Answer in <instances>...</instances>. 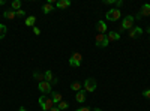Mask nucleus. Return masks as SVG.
I'll list each match as a JSON object with an SVG mask.
<instances>
[{
  "label": "nucleus",
  "mask_w": 150,
  "mask_h": 111,
  "mask_svg": "<svg viewBox=\"0 0 150 111\" xmlns=\"http://www.w3.org/2000/svg\"><path fill=\"white\" fill-rule=\"evenodd\" d=\"M93 111H102V110H101V108H95Z\"/></svg>",
  "instance_id": "obj_33"
},
{
  "label": "nucleus",
  "mask_w": 150,
  "mask_h": 111,
  "mask_svg": "<svg viewBox=\"0 0 150 111\" xmlns=\"http://www.w3.org/2000/svg\"><path fill=\"white\" fill-rule=\"evenodd\" d=\"M51 99H53V102H54V105H57V104H60L62 101V95L60 93H57V92H51Z\"/></svg>",
  "instance_id": "obj_15"
},
{
  "label": "nucleus",
  "mask_w": 150,
  "mask_h": 111,
  "mask_svg": "<svg viewBox=\"0 0 150 111\" xmlns=\"http://www.w3.org/2000/svg\"><path fill=\"white\" fill-rule=\"evenodd\" d=\"M33 78L35 80H38V81H45V78H44V72H39V71H35L33 72Z\"/></svg>",
  "instance_id": "obj_19"
},
{
  "label": "nucleus",
  "mask_w": 150,
  "mask_h": 111,
  "mask_svg": "<svg viewBox=\"0 0 150 111\" xmlns=\"http://www.w3.org/2000/svg\"><path fill=\"white\" fill-rule=\"evenodd\" d=\"M2 5H5V0H0V6H2Z\"/></svg>",
  "instance_id": "obj_32"
},
{
  "label": "nucleus",
  "mask_w": 150,
  "mask_h": 111,
  "mask_svg": "<svg viewBox=\"0 0 150 111\" xmlns=\"http://www.w3.org/2000/svg\"><path fill=\"white\" fill-rule=\"evenodd\" d=\"M107 39H108V42L119 41V39H120V33H119V32H110V33L107 35Z\"/></svg>",
  "instance_id": "obj_10"
},
{
  "label": "nucleus",
  "mask_w": 150,
  "mask_h": 111,
  "mask_svg": "<svg viewBox=\"0 0 150 111\" xmlns=\"http://www.w3.org/2000/svg\"><path fill=\"white\" fill-rule=\"evenodd\" d=\"M51 86L53 84H50V83H47V81H41L39 84H38V89H39V92L42 93V95H50L53 90H51Z\"/></svg>",
  "instance_id": "obj_7"
},
{
  "label": "nucleus",
  "mask_w": 150,
  "mask_h": 111,
  "mask_svg": "<svg viewBox=\"0 0 150 111\" xmlns=\"http://www.w3.org/2000/svg\"><path fill=\"white\" fill-rule=\"evenodd\" d=\"M56 6H57L59 9L69 8V6H71V0H57V2H56Z\"/></svg>",
  "instance_id": "obj_13"
},
{
  "label": "nucleus",
  "mask_w": 150,
  "mask_h": 111,
  "mask_svg": "<svg viewBox=\"0 0 150 111\" xmlns=\"http://www.w3.org/2000/svg\"><path fill=\"white\" fill-rule=\"evenodd\" d=\"M96 30H98V33L105 35V32H107V24H105V21H101V20H99V21L96 23Z\"/></svg>",
  "instance_id": "obj_8"
},
{
  "label": "nucleus",
  "mask_w": 150,
  "mask_h": 111,
  "mask_svg": "<svg viewBox=\"0 0 150 111\" xmlns=\"http://www.w3.org/2000/svg\"><path fill=\"white\" fill-rule=\"evenodd\" d=\"M6 32H8V29H6V26L5 24H2L0 23V41H2L5 36H6Z\"/></svg>",
  "instance_id": "obj_20"
},
{
  "label": "nucleus",
  "mask_w": 150,
  "mask_h": 111,
  "mask_svg": "<svg viewBox=\"0 0 150 111\" xmlns=\"http://www.w3.org/2000/svg\"><path fill=\"white\" fill-rule=\"evenodd\" d=\"M140 35H143V29H140V27H132L131 30H129V38H138Z\"/></svg>",
  "instance_id": "obj_9"
},
{
  "label": "nucleus",
  "mask_w": 150,
  "mask_h": 111,
  "mask_svg": "<svg viewBox=\"0 0 150 111\" xmlns=\"http://www.w3.org/2000/svg\"><path fill=\"white\" fill-rule=\"evenodd\" d=\"M147 33H150V27H149V29H147Z\"/></svg>",
  "instance_id": "obj_34"
},
{
  "label": "nucleus",
  "mask_w": 150,
  "mask_h": 111,
  "mask_svg": "<svg viewBox=\"0 0 150 111\" xmlns=\"http://www.w3.org/2000/svg\"><path fill=\"white\" fill-rule=\"evenodd\" d=\"M71 90H74V92H80V90H81V84H80L78 81H74V83L71 84Z\"/></svg>",
  "instance_id": "obj_21"
},
{
  "label": "nucleus",
  "mask_w": 150,
  "mask_h": 111,
  "mask_svg": "<svg viewBox=\"0 0 150 111\" xmlns=\"http://www.w3.org/2000/svg\"><path fill=\"white\" fill-rule=\"evenodd\" d=\"M18 111H27V108L26 107H20V110Z\"/></svg>",
  "instance_id": "obj_30"
},
{
  "label": "nucleus",
  "mask_w": 150,
  "mask_h": 111,
  "mask_svg": "<svg viewBox=\"0 0 150 111\" xmlns=\"http://www.w3.org/2000/svg\"><path fill=\"white\" fill-rule=\"evenodd\" d=\"M122 17V12H120V9H110V11H107V14H105V18L108 20V21H117L119 18Z\"/></svg>",
  "instance_id": "obj_4"
},
{
  "label": "nucleus",
  "mask_w": 150,
  "mask_h": 111,
  "mask_svg": "<svg viewBox=\"0 0 150 111\" xmlns=\"http://www.w3.org/2000/svg\"><path fill=\"white\" fill-rule=\"evenodd\" d=\"M57 108H59L60 111H63V110H66V108H69V104H68L66 101H62L60 104H57Z\"/></svg>",
  "instance_id": "obj_23"
},
{
  "label": "nucleus",
  "mask_w": 150,
  "mask_h": 111,
  "mask_svg": "<svg viewBox=\"0 0 150 111\" xmlns=\"http://www.w3.org/2000/svg\"><path fill=\"white\" fill-rule=\"evenodd\" d=\"M12 9L20 11L21 9V0H14V2H12Z\"/></svg>",
  "instance_id": "obj_22"
},
{
  "label": "nucleus",
  "mask_w": 150,
  "mask_h": 111,
  "mask_svg": "<svg viewBox=\"0 0 150 111\" xmlns=\"http://www.w3.org/2000/svg\"><path fill=\"white\" fill-rule=\"evenodd\" d=\"M33 33L35 35H41V29L39 27H33Z\"/></svg>",
  "instance_id": "obj_26"
},
{
  "label": "nucleus",
  "mask_w": 150,
  "mask_h": 111,
  "mask_svg": "<svg viewBox=\"0 0 150 111\" xmlns=\"http://www.w3.org/2000/svg\"><path fill=\"white\" fill-rule=\"evenodd\" d=\"M83 87H84L86 93H87V92H89V93L95 92V90H96V87H98L96 80H95V78H87V80L84 81V84H83Z\"/></svg>",
  "instance_id": "obj_5"
},
{
  "label": "nucleus",
  "mask_w": 150,
  "mask_h": 111,
  "mask_svg": "<svg viewBox=\"0 0 150 111\" xmlns=\"http://www.w3.org/2000/svg\"><path fill=\"white\" fill-rule=\"evenodd\" d=\"M108 44H110V42H108V39H107V35H101V33H98L96 39H95V45H96L98 48H105Z\"/></svg>",
  "instance_id": "obj_6"
},
{
  "label": "nucleus",
  "mask_w": 150,
  "mask_h": 111,
  "mask_svg": "<svg viewBox=\"0 0 150 111\" xmlns=\"http://www.w3.org/2000/svg\"><path fill=\"white\" fill-rule=\"evenodd\" d=\"M44 78H45V81H47V83L51 84V83H53V80H54L53 72H51V71H45V72H44Z\"/></svg>",
  "instance_id": "obj_17"
},
{
  "label": "nucleus",
  "mask_w": 150,
  "mask_h": 111,
  "mask_svg": "<svg viewBox=\"0 0 150 111\" xmlns=\"http://www.w3.org/2000/svg\"><path fill=\"white\" fill-rule=\"evenodd\" d=\"M143 96H144V98H147V99H150V89L144 90V92H143Z\"/></svg>",
  "instance_id": "obj_25"
},
{
  "label": "nucleus",
  "mask_w": 150,
  "mask_h": 111,
  "mask_svg": "<svg viewBox=\"0 0 150 111\" xmlns=\"http://www.w3.org/2000/svg\"><path fill=\"white\" fill-rule=\"evenodd\" d=\"M15 12H17V17H20V18H24V17H26V11H23V9L15 11Z\"/></svg>",
  "instance_id": "obj_24"
},
{
  "label": "nucleus",
  "mask_w": 150,
  "mask_h": 111,
  "mask_svg": "<svg viewBox=\"0 0 150 111\" xmlns=\"http://www.w3.org/2000/svg\"><path fill=\"white\" fill-rule=\"evenodd\" d=\"M77 111H90V108H89V107H81V108H78Z\"/></svg>",
  "instance_id": "obj_29"
},
{
  "label": "nucleus",
  "mask_w": 150,
  "mask_h": 111,
  "mask_svg": "<svg viewBox=\"0 0 150 111\" xmlns=\"http://www.w3.org/2000/svg\"><path fill=\"white\" fill-rule=\"evenodd\" d=\"M134 23H135V18L132 17V15H126L123 18V21H122V24H120V32H125V30H131L132 27H134Z\"/></svg>",
  "instance_id": "obj_2"
},
{
  "label": "nucleus",
  "mask_w": 150,
  "mask_h": 111,
  "mask_svg": "<svg viewBox=\"0 0 150 111\" xmlns=\"http://www.w3.org/2000/svg\"><path fill=\"white\" fill-rule=\"evenodd\" d=\"M140 15H141V17H149V15H150V5H149V3H146V5L141 6Z\"/></svg>",
  "instance_id": "obj_14"
},
{
  "label": "nucleus",
  "mask_w": 150,
  "mask_h": 111,
  "mask_svg": "<svg viewBox=\"0 0 150 111\" xmlns=\"http://www.w3.org/2000/svg\"><path fill=\"white\" fill-rule=\"evenodd\" d=\"M116 5H117V9H119L120 6H123V0H116Z\"/></svg>",
  "instance_id": "obj_28"
},
{
  "label": "nucleus",
  "mask_w": 150,
  "mask_h": 111,
  "mask_svg": "<svg viewBox=\"0 0 150 111\" xmlns=\"http://www.w3.org/2000/svg\"><path fill=\"white\" fill-rule=\"evenodd\" d=\"M81 60H83V56L80 54V53H72L71 54V57H69V66H72V68H80L81 66Z\"/></svg>",
  "instance_id": "obj_3"
},
{
  "label": "nucleus",
  "mask_w": 150,
  "mask_h": 111,
  "mask_svg": "<svg viewBox=\"0 0 150 111\" xmlns=\"http://www.w3.org/2000/svg\"><path fill=\"white\" fill-rule=\"evenodd\" d=\"M39 105H41V108L44 111H50V110L54 107V102L51 99V96L44 95V96H39Z\"/></svg>",
  "instance_id": "obj_1"
},
{
  "label": "nucleus",
  "mask_w": 150,
  "mask_h": 111,
  "mask_svg": "<svg viewBox=\"0 0 150 111\" xmlns=\"http://www.w3.org/2000/svg\"><path fill=\"white\" fill-rule=\"evenodd\" d=\"M50 111H60V110H59L57 107H53V108H51V110H50Z\"/></svg>",
  "instance_id": "obj_31"
},
{
  "label": "nucleus",
  "mask_w": 150,
  "mask_h": 111,
  "mask_svg": "<svg viewBox=\"0 0 150 111\" xmlns=\"http://www.w3.org/2000/svg\"><path fill=\"white\" fill-rule=\"evenodd\" d=\"M53 11H54V6H53L51 3H45V5L42 6V12H44V14H51Z\"/></svg>",
  "instance_id": "obj_16"
},
{
  "label": "nucleus",
  "mask_w": 150,
  "mask_h": 111,
  "mask_svg": "<svg viewBox=\"0 0 150 111\" xmlns=\"http://www.w3.org/2000/svg\"><path fill=\"white\" fill-rule=\"evenodd\" d=\"M75 101L80 102V104H83V102L86 101V90H84V89L80 90V92H77V95H75Z\"/></svg>",
  "instance_id": "obj_12"
},
{
  "label": "nucleus",
  "mask_w": 150,
  "mask_h": 111,
  "mask_svg": "<svg viewBox=\"0 0 150 111\" xmlns=\"http://www.w3.org/2000/svg\"><path fill=\"white\" fill-rule=\"evenodd\" d=\"M15 17H17V12L14 9H8L3 12V18H6V20H14Z\"/></svg>",
  "instance_id": "obj_11"
},
{
  "label": "nucleus",
  "mask_w": 150,
  "mask_h": 111,
  "mask_svg": "<svg viewBox=\"0 0 150 111\" xmlns=\"http://www.w3.org/2000/svg\"><path fill=\"white\" fill-rule=\"evenodd\" d=\"M104 3H107V5H116V0H105Z\"/></svg>",
  "instance_id": "obj_27"
},
{
  "label": "nucleus",
  "mask_w": 150,
  "mask_h": 111,
  "mask_svg": "<svg viewBox=\"0 0 150 111\" xmlns=\"http://www.w3.org/2000/svg\"><path fill=\"white\" fill-rule=\"evenodd\" d=\"M35 23H36V17H33V15L26 17V26H27V27H33Z\"/></svg>",
  "instance_id": "obj_18"
}]
</instances>
